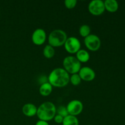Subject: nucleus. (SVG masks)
<instances>
[{
    "label": "nucleus",
    "instance_id": "1",
    "mask_svg": "<svg viewBox=\"0 0 125 125\" xmlns=\"http://www.w3.org/2000/svg\"><path fill=\"white\" fill-rule=\"evenodd\" d=\"M48 81L52 87H64L69 83L70 74L63 68H56L50 73Z\"/></svg>",
    "mask_w": 125,
    "mask_h": 125
},
{
    "label": "nucleus",
    "instance_id": "2",
    "mask_svg": "<svg viewBox=\"0 0 125 125\" xmlns=\"http://www.w3.org/2000/svg\"><path fill=\"white\" fill-rule=\"evenodd\" d=\"M56 108L54 104L51 101L43 103L37 107V115L40 120L49 122L52 120L56 115Z\"/></svg>",
    "mask_w": 125,
    "mask_h": 125
},
{
    "label": "nucleus",
    "instance_id": "3",
    "mask_svg": "<svg viewBox=\"0 0 125 125\" xmlns=\"http://www.w3.org/2000/svg\"><path fill=\"white\" fill-rule=\"evenodd\" d=\"M67 34L62 29H54L48 36V45L53 48L60 47L64 45L67 39Z\"/></svg>",
    "mask_w": 125,
    "mask_h": 125
},
{
    "label": "nucleus",
    "instance_id": "4",
    "mask_svg": "<svg viewBox=\"0 0 125 125\" xmlns=\"http://www.w3.org/2000/svg\"><path fill=\"white\" fill-rule=\"evenodd\" d=\"M63 69L69 74L78 73L81 68V63L73 56H68L63 60Z\"/></svg>",
    "mask_w": 125,
    "mask_h": 125
},
{
    "label": "nucleus",
    "instance_id": "5",
    "mask_svg": "<svg viewBox=\"0 0 125 125\" xmlns=\"http://www.w3.org/2000/svg\"><path fill=\"white\" fill-rule=\"evenodd\" d=\"M84 42L85 47L92 51H98L101 45V41L100 37L95 34H90L84 38Z\"/></svg>",
    "mask_w": 125,
    "mask_h": 125
},
{
    "label": "nucleus",
    "instance_id": "6",
    "mask_svg": "<svg viewBox=\"0 0 125 125\" xmlns=\"http://www.w3.org/2000/svg\"><path fill=\"white\" fill-rule=\"evenodd\" d=\"M64 48L66 51L70 54H76L79 50H81L80 41L75 37H70L67 38L64 44Z\"/></svg>",
    "mask_w": 125,
    "mask_h": 125
},
{
    "label": "nucleus",
    "instance_id": "7",
    "mask_svg": "<svg viewBox=\"0 0 125 125\" xmlns=\"http://www.w3.org/2000/svg\"><path fill=\"white\" fill-rule=\"evenodd\" d=\"M89 12L94 16H100L104 12L105 7L103 1L93 0L90 1L88 6Z\"/></svg>",
    "mask_w": 125,
    "mask_h": 125
},
{
    "label": "nucleus",
    "instance_id": "8",
    "mask_svg": "<svg viewBox=\"0 0 125 125\" xmlns=\"http://www.w3.org/2000/svg\"><path fill=\"white\" fill-rule=\"evenodd\" d=\"M66 107L68 114L76 117L77 115L82 113L84 106L83 103L79 100H73L68 103Z\"/></svg>",
    "mask_w": 125,
    "mask_h": 125
},
{
    "label": "nucleus",
    "instance_id": "9",
    "mask_svg": "<svg viewBox=\"0 0 125 125\" xmlns=\"http://www.w3.org/2000/svg\"><path fill=\"white\" fill-rule=\"evenodd\" d=\"M31 39L33 43L35 45H42L46 40V32L43 29L37 28L33 32Z\"/></svg>",
    "mask_w": 125,
    "mask_h": 125
},
{
    "label": "nucleus",
    "instance_id": "10",
    "mask_svg": "<svg viewBox=\"0 0 125 125\" xmlns=\"http://www.w3.org/2000/svg\"><path fill=\"white\" fill-rule=\"evenodd\" d=\"M81 80L85 81H92L96 76V74L94 70L89 67H81L79 72H78Z\"/></svg>",
    "mask_w": 125,
    "mask_h": 125
},
{
    "label": "nucleus",
    "instance_id": "11",
    "mask_svg": "<svg viewBox=\"0 0 125 125\" xmlns=\"http://www.w3.org/2000/svg\"><path fill=\"white\" fill-rule=\"evenodd\" d=\"M37 107L32 103H26L22 107V112L25 116L32 117L37 115Z\"/></svg>",
    "mask_w": 125,
    "mask_h": 125
},
{
    "label": "nucleus",
    "instance_id": "12",
    "mask_svg": "<svg viewBox=\"0 0 125 125\" xmlns=\"http://www.w3.org/2000/svg\"><path fill=\"white\" fill-rule=\"evenodd\" d=\"M104 3L105 10L108 12L114 13L118 10V3L116 0H106L104 1Z\"/></svg>",
    "mask_w": 125,
    "mask_h": 125
},
{
    "label": "nucleus",
    "instance_id": "13",
    "mask_svg": "<svg viewBox=\"0 0 125 125\" xmlns=\"http://www.w3.org/2000/svg\"><path fill=\"white\" fill-rule=\"evenodd\" d=\"M76 57L81 63H85L90 59V54L87 50L81 49L76 53Z\"/></svg>",
    "mask_w": 125,
    "mask_h": 125
},
{
    "label": "nucleus",
    "instance_id": "14",
    "mask_svg": "<svg viewBox=\"0 0 125 125\" xmlns=\"http://www.w3.org/2000/svg\"><path fill=\"white\" fill-rule=\"evenodd\" d=\"M52 87H53L48 83H45L41 84L39 88V92L40 95L43 96H49L52 92Z\"/></svg>",
    "mask_w": 125,
    "mask_h": 125
},
{
    "label": "nucleus",
    "instance_id": "15",
    "mask_svg": "<svg viewBox=\"0 0 125 125\" xmlns=\"http://www.w3.org/2000/svg\"><path fill=\"white\" fill-rule=\"evenodd\" d=\"M62 125H79V120L75 116L68 115L63 118Z\"/></svg>",
    "mask_w": 125,
    "mask_h": 125
},
{
    "label": "nucleus",
    "instance_id": "16",
    "mask_svg": "<svg viewBox=\"0 0 125 125\" xmlns=\"http://www.w3.org/2000/svg\"><path fill=\"white\" fill-rule=\"evenodd\" d=\"M43 54L46 59H51L55 54L54 48L50 45H46L43 50Z\"/></svg>",
    "mask_w": 125,
    "mask_h": 125
},
{
    "label": "nucleus",
    "instance_id": "17",
    "mask_svg": "<svg viewBox=\"0 0 125 125\" xmlns=\"http://www.w3.org/2000/svg\"><path fill=\"white\" fill-rule=\"evenodd\" d=\"M79 32L81 36L85 38L90 34L91 28L87 24H83V25L81 26L80 28H79Z\"/></svg>",
    "mask_w": 125,
    "mask_h": 125
},
{
    "label": "nucleus",
    "instance_id": "18",
    "mask_svg": "<svg viewBox=\"0 0 125 125\" xmlns=\"http://www.w3.org/2000/svg\"><path fill=\"white\" fill-rule=\"evenodd\" d=\"M81 79L78 73L73 74L70 76V82L72 83V85H74V86L79 85L81 83Z\"/></svg>",
    "mask_w": 125,
    "mask_h": 125
},
{
    "label": "nucleus",
    "instance_id": "19",
    "mask_svg": "<svg viewBox=\"0 0 125 125\" xmlns=\"http://www.w3.org/2000/svg\"><path fill=\"white\" fill-rule=\"evenodd\" d=\"M56 113H57V114L62 116L63 118L67 117V115H69L68 113V111H67V107H66V106H60L57 109Z\"/></svg>",
    "mask_w": 125,
    "mask_h": 125
},
{
    "label": "nucleus",
    "instance_id": "20",
    "mask_svg": "<svg viewBox=\"0 0 125 125\" xmlns=\"http://www.w3.org/2000/svg\"><path fill=\"white\" fill-rule=\"evenodd\" d=\"M65 6L68 9H72L74 8L77 4L76 0H65L64 1Z\"/></svg>",
    "mask_w": 125,
    "mask_h": 125
},
{
    "label": "nucleus",
    "instance_id": "21",
    "mask_svg": "<svg viewBox=\"0 0 125 125\" xmlns=\"http://www.w3.org/2000/svg\"><path fill=\"white\" fill-rule=\"evenodd\" d=\"M54 120L57 124H62V122H63V117H62V116L59 115L58 114H56V115L54 117Z\"/></svg>",
    "mask_w": 125,
    "mask_h": 125
},
{
    "label": "nucleus",
    "instance_id": "22",
    "mask_svg": "<svg viewBox=\"0 0 125 125\" xmlns=\"http://www.w3.org/2000/svg\"><path fill=\"white\" fill-rule=\"evenodd\" d=\"M35 125H49L48 122H45V121L40 120H39V121H37V122H36Z\"/></svg>",
    "mask_w": 125,
    "mask_h": 125
},
{
    "label": "nucleus",
    "instance_id": "23",
    "mask_svg": "<svg viewBox=\"0 0 125 125\" xmlns=\"http://www.w3.org/2000/svg\"></svg>",
    "mask_w": 125,
    "mask_h": 125
},
{
    "label": "nucleus",
    "instance_id": "24",
    "mask_svg": "<svg viewBox=\"0 0 125 125\" xmlns=\"http://www.w3.org/2000/svg\"><path fill=\"white\" fill-rule=\"evenodd\" d=\"M0 79H1V78H0Z\"/></svg>",
    "mask_w": 125,
    "mask_h": 125
}]
</instances>
